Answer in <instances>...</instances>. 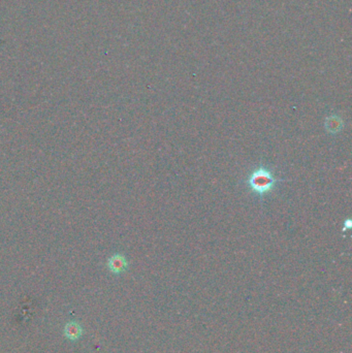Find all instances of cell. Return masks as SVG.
<instances>
[{"mask_svg": "<svg viewBox=\"0 0 352 353\" xmlns=\"http://www.w3.org/2000/svg\"><path fill=\"white\" fill-rule=\"evenodd\" d=\"M276 182L277 180L274 177L272 172L263 166L254 171L248 179V184L251 190L260 196L272 191Z\"/></svg>", "mask_w": 352, "mask_h": 353, "instance_id": "cell-1", "label": "cell"}, {"mask_svg": "<svg viewBox=\"0 0 352 353\" xmlns=\"http://www.w3.org/2000/svg\"><path fill=\"white\" fill-rule=\"evenodd\" d=\"M108 267L110 271L114 274H121L126 271L128 267V263L122 254H115L109 259Z\"/></svg>", "mask_w": 352, "mask_h": 353, "instance_id": "cell-2", "label": "cell"}, {"mask_svg": "<svg viewBox=\"0 0 352 353\" xmlns=\"http://www.w3.org/2000/svg\"><path fill=\"white\" fill-rule=\"evenodd\" d=\"M342 126H343L342 119L336 115L327 118V121H325V127H327V130L331 134L339 133L342 129Z\"/></svg>", "mask_w": 352, "mask_h": 353, "instance_id": "cell-3", "label": "cell"}, {"mask_svg": "<svg viewBox=\"0 0 352 353\" xmlns=\"http://www.w3.org/2000/svg\"><path fill=\"white\" fill-rule=\"evenodd\" d=\"M64 332H65V336H67L69 339L75 340L81 336L82 329L76 322H70L67 324V326H65Z\"/></svg>", "mask_w": 352, "mask_h": 353, "instance_id": "cell-4", "label": "cell"}]
</instances>
